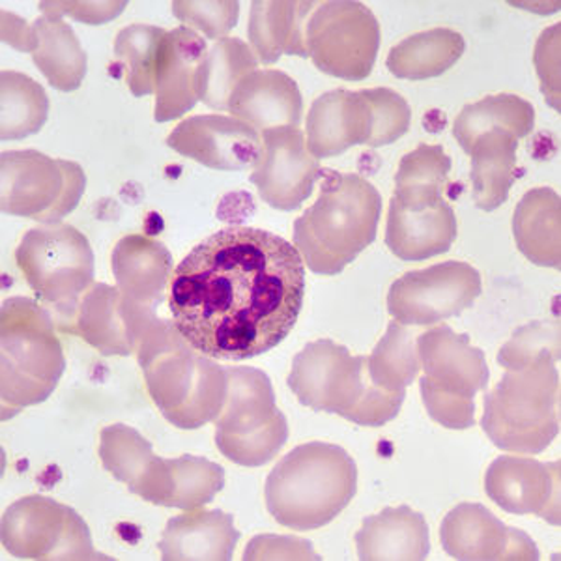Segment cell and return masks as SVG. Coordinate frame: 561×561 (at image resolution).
I'll use <instances>...</instances> for the list:
<instances>
[{"label":"cell","mask_w":561,"mask_h":561,"mask_svg":"<svg viewBox=\"0 0 561 561\" xmlns=\"http://www.w3.org/2000/svg\"><path fill=\"white\" fill-rule=\"evenodd\" d=\"M356 547L364 561L425 560L431 550L427 520L409 505L388 507L365 518L356 534Z\"/></svg>","instance_id":"4316f807"},{"label":"cell","mask_w":561,"mask_h":561,"mask_svg":"<svg viewBox=\"0 0 561 561\" xmlns=\"http://www.w3.org/2000/svg\"><path fill=\"white\" fill-rule=\"evenodd\" d=\"M167 145L216 171H243L259 161L262 137L234 116L197 115L180 122L167 137Z\"/></svg>","instance_id":"ac0fdd59"},{"label":"cell","mask_w":561,"mask_h":561,"mask_svg":"<svg viewBox=\"0 0 561 561\" xmlns=\"http://www.w3.org/2000/svg\"><path fill=\"white\" fill-rule=\"evenodd\" d=\"M2 39H4V44L12 45L20 51L33 53V25H26L25 21L20 18L2 12Z\"/></svg>","instance_id":"bcb514c9"},{"label":"cell","mask_w":561,"mask_h":561,"mask_svg":"<svg viewBox=\"0 0 561 561\" xmlns=\"http://www.w3.org/2000/svg\"><path fill=\"white\" fill-rule=\"evenodd\" d=\"M517 150L518 137L505 129L478 135L466 148L472 158L473 203L481 210H496L510 198L518 179Z\"/></svg>","instance_id":"f1b7e54d"},{"label":"cell","mask_w":561,"mask_h":561,"mask_svg":"<svg viewBox=\"0 0 561 561\" xmlns=\"http://www.w3.org/2000/svg\"><path fill=\"white\" fill-rule=\"evenodd\" d=\"M560 195L550 187L529 190L513 216V232L523 255L537 266L560 268Z\"/></svg>","instance_id":"f546056e"},{"label":"cell","mask_w":561,"mask_h":561,"mask_svg":"<svg viewBox=\"0 0 561 561\" xmlns=\"http://www.w3.org/2000/svg\"><path fill=\"white\" fill-rule=\"evenodd\" d=\"M288 388L298 401L362 427H382L401 412L407 391L391 393L370 380L367 357L352 356L332 339H320L294 357Z\"/></svg>","instance_id":"5b68a950"},{"label":"cell","mask_w":561,"mask_h":561,"mask_svg":"<svg viewBox=\"0 0 561 561\" xmlns=\"http://www.w3.org/2000/svg\"><path fill=\"white\" fill-rule=\"evenodd\" d=\"M447 554L462 561L539 560L536 542L523 529L510 528L481 504H460L440 528Z\"/></svg>","instance_id":"e0dca14e"},{"label":"cell","mask_w":561,"mask_h":561,"mask_svg":"<svg viewBox=\"0 0 561 561\" xmlns=\"http://www.w3.org/2000/svg\"><path fill=\"white\" fill-rule=\"evenodd\" d=\"M240 541L234 518L224 511H185L167 523L161 537L165 561H230Z\"/></svg>","instance_id":"d4e9b609"},{"label":"cell","mask_w":561,"mask_h":561,"mask_svg":"<svg viewBox=\"0 0 561 561\" xmlns=\"http://www.w3.org/2000/svg\"><path fill=\"white\" fill-rule=\"evenodd\" d=\"M34 65L44 73L53 89L73 92L87 76V53L76 31L62 18L42 15L33 23Z\"/></svg>","instance_id":"4dcf8cb0"},{"label":"cell","mask_w":561,"mask_h":561,"mask_svg":"<svg viewBox=\"0 0 561 561\" xmlns=\"http://www.w3.org/2000/svg\"><path fill=\"white\" fill-rule=\"evenodd\" d=\"M100 459L116 481L153 505H169L171 470L169 459L153 455L152 444L124 423L108 425L100 434Z\"/></svg>","instance_id":"44dd1931"},{"label":"cell","mask_w":561,"mask_h":561,"mask_svg":"<svg viewBox=\"0 0 561 561\" xmlns=\"http://www.w3.org/2000/svg\"><path fill=\"white\" fill-rule=\"evenodd\" d=\"M314 7V2H253L248 34L259 62L275 65L280 55L309 58L306 25Z\"/></svg>","instance_id":"83f0119b"},{"label":"cell","mask_w":561,"mask_h":561,"mask_svg":"<svg viewBox=\"0 0 561 561\" xmlns=\"http://www.w3.org/2000/svg\"><path fill=\"white\" fill-rule=\"evenodd\" d=\"M243 560H320L313 545L296 537L259 536L249 542Z\"/></svg>","instance_id":"7bdbcfd3"},{"label":"cell","mask_w":561,"mask_h":561,"mask_svg":"<svg viewBox=\"0 0 561 561\" xmlns=\"http://www.w3.org/2000/svg\"><path fill=\"white\" fill-rule=\"evenodd\" d=\"M373 111V140L370 148L388 147L407 134L412 121L410 105L391 89L365 90Z\"/></svg>","instance_id":"60d3db41"},{"label":"cell","mask_w":561,"mask_h":561,"mask_svg":"<svg viewBox=\"0 0 561 561\" xmlns=\"http://www.w3.org/2000/svg\"><path fill=\"white\" fill-rule=\"evenodd\" d=\"M457 238V217L446 201L410 210L391 197L386 225V245L401 261H427L446 253Z\"/></svg>","instance_id":"484cf974"},{"label":"cell","mask_w":561,"mask_h":561,"mask_svg":"<svg viewBox=\"0 0 561 561\" xmlns=\"http://www.w3.org/2000/svg\"><path fill=\"white\" fill-rule=\"evenodd\" d=\"M449 171L451 158L440 145H420L399 163L393 198L410 210L440 205Z\"/></svg>","instance_id":"d6a6232c"},{"label":"cell","mask_w":561,"mask_h":561,"mask_svg":"<svg viewBox=\"0 0 561 561\" xmlns=\"http://www.w3.org/2000/svg\"><path fill=\"white\" fill-rule=\"evenodd\" d=\"M357 491V468L343 447L309 442L275 465L266 479L270 515L296 531L322 528Z\"/></svg>","instance_id":"277c9868"},{"label":"cell","mask_w":561,"mask_h":561,"mask_svg":"<svg viewBox=\"0 0 561 561\" xmlns=\"http://www.w3.org/2000/svg\"><path fill=\"white\" fill-rule=\"evenodd\" d=\"M486 496L513 515H537L560 526V462L497 457L485 476Z\"/></svg>","instance_id":"d6986e66"},{"label":"cell","mask_w":561,"mask_h":561,"mask_svg":"<svg viewBox=\"0 0 561 561\" xmlns=\"http://www.w3.org/2000/svg\"><path fill=\"white\" fill-rule=\"evenodd\" d=\"M560 357L541 356L528 367L507 370L485 396L481 427L510 454L539 455L560 433Z\"/></svg>","instance_id":"52a82bcc"},{"label":"cell","mask_w":561,"mask_h":561,"mask_svg":"<svg viewBox=\"0 0 561 561\" xmlns=\"http://www.w3.org/2000/svg\"><path fill=\"white\" fill-rule=\"evenodd\" d=\"M0 137L20 140L38 134L49 116V98L42 84L20 71L0 73Z\"/></svg>","instance_id":"d590c367"},{"label":"cell","mask_w":561,"mask_h":561,"mask_svg":"<svg viewBox=\"0 0 561 561\" xmlns=\"http://www.w3.org/2000/svg\"><path fill=\"white\" fill-rule=\"evenodd\" d=\"M306 47L320 71L364 81L377 62L380 25L362 2H322L307 21Z\"/></svg>","instance_id":"4fadbf2b"},{"label":"cell","mask_w":561,"mask_h":561,"mask_svg":"<svg viewBox=\"0 0 561 561\" xmlns=\"http://www.w3.org/2000/svg\"><path fill=\"white\" fill-rule=\"evenodd\" d=\"M421 397L428 415L442 427L465 431L476 423V396L489 386L485 354L468 335L436 325L417 337Z\"/></svg>","instance_id":"ba28073f"},{"label":"cell","mask_w":561,"mask_h":561,"mask_svg":"<svg viewBox=\"0 0 561 561\" xmlns=\"http://www.w3.org/2000/svg\"><path fill=\"white\" fill-rule=\"evenodd\" d=\"M462 34L451 28H433L402 39L388 55V70L399 79L421 81L451 70L465 55Z\"/></svg>","instance_id":"1f68e13d"},{"label":"cell","mask_w":561,"mask_h":561,"mask_svg":"<svg viewBox=\"0 0 561 561\" xmlns=\"http://www.w3.org/2000/svg\"><path fill=\"white\" fill-rule=\"evenodd\" d=\"M65 369V351L47 309L23 296L4 300L0 311L2 420L47 401Z\"/></svg>","instance_id":"8992f818"},{"label":"cell","mask_w":561,"mask_h":561,"mask_svg":"<svg viewBox=\"0 0 561 561\" xmlns=\"http://www.w3.org/2000/svg\"><path fill=\"white\" fill-rule=\"evenodd\" d=\"M227 111L256 131L300 128L304 98L298 83L285 71L255 70L232 90Z\"/></svg>","instance_id":"603a6c76"},{"label":"cell","mask_w":561,"mask_h":561,"mask_svg":"<svg viewBox=\"0 0 561 561\" xmlns=\"http://www.w3.org/2000/svg\"><path fill=\"white\" fill-rule=\"evenodd\" d=\"M307 150L328 160L357 145L370 147L373 111L365 90H332L314 100L306 122Z\"/></svg>","instance_id":"ffe728a7"},{"label":"cell","mask_w":561,"mask_h":561,"mask_svg":"<svg viewBox=\"0 0 561 561\" xmlns=\"http://www.w3.org/2000/svg\"><path fill=\"white\" fill-rule=\"evenodd\" d=\"M382 197L359 174L322 171L320 195L294 224V242L307 268L337 275L377 238Z\"/></svg>","instance_id":"3957f363"},{"label":"cell","mask_w":561,"mask_h":561,"mask_svg":"<svg viewBox=\"0 0 561 561\" xmlns=\"http://www.w3.org/2000/svg\"><path fill=\"white\" fill-rule=\"evenodd\" d=\"M536 126V108L515 94H494L481 102L466 105L454 124L455 139L462 150L472 145L478 135L505 129L518 139L528 137Z\"/></svg>","instance_id":"836d02e7"},{"label":"cell","mask_w":561,"mask_h":561,"mask_svg":"<svg viewBox=\"0 0 561 561\" xmlns=\"http://www.w3.org/2000/svg\"><path fill=\"white\" fill-rule=\"evenodd\" d=\"M262 150L249 180L266 205L293 211L311 197L322 179L319 160L307 150L304 131L296 126L262 131Z\"/></svg>","instance_id":"2e32d148"},{"label":"cell","mask_w":561,"mask_h":561,"mask_svg":"<svg viewBox=\"0 0 561 561\" xmlns=\"http://www.w3.org/2000/svg\"><path fill=\"white\" fill-rule=\"evenodd\" d=\"M481 288V275L470 264L440 262L399 277L389 288L388 311L399 324L436 325L465 313Z\"/></svg>","instance_id":"5bb4252c"},{"label":"cell","mask_w":561,"mask_h":561,"mask_svg":"<svg viewBox=\"0 0 561 561\" xmlns=\"http://www.w3.org/2000/svg\"><path fill=\"white\" fill-rule=\"evenodd\" d=\"M0 174L2 211L42 225L58 224L76 210L87 187L83 167L38 150L2 152Z\"/></svg>","instance_id":"8fae6325"},{"label":"cell","mask_w":561,"mask_h":561,"mask_svg":"<svg viewBox=\"0 0 561 561\" xmlns=\"http://www.w3.org/2000/svg\"><path fill=\"white\" fill-rule=\"evenodd\" d=\"M126 8V2H42L39 10L44 15H70L73 20L89 25H102L115 20Z\"/></svg>","instance_id":"ee69618b"},{"label":"cell","mask_w":561,"mask_h":561,"mask_svg":"<svg viewBox=\"0 0 561 561\" xmlns=\"http://www.w3.org/2000/svg\"><path fill=\"white\" fill-rule=\"evenodd\" d=\"M2 547L20 560H105L94 549L89 526L53 497H21L2 515Z\"/></svg>","instance_id":"7c38bea8"},{"label":"cell","mask_w":561,"mask_h":561,"mask_svg":"<svg viewBox=\"0 0 561 561\" xmlns=\"http://www.w3.org/2000/svg\"><path fill=\"white\" fill-rule=\"evenodd\" d=\"M15 262L39 300L71 319L77 304L94 285V253L83 232L66 224H47L26 230L15 251Z\"/></svg>","instance_id":"30bf717a"},{"label":"cell","mask_w":561,"mask_h":561,"mask_svg":"<svg viewBox=\"0 0 561 561\" xmlns=\"http://www.w3.org/2000/svg\"><path fill=\"white\" fill-rule=\"evenodd\" d=\"M165 33L160 26L131 25L116 36L115 55L121 60L134 96L142 98L156 92V68Z\"/></svg>","instance_id":"74e56055"},{"label":"cell","mask_w":561,"mask_h":561,"mask_svg":"<svg viewBox=\"0 0 561 561\" xmlns=\"http://www.w3.org/2000/svg\"><path fill=\"white\" fill-rule=\"evenodd\" d=\"M158 319L156 307L135 304L118 287L94 283L62 330L84 339L102 356L126 357L137 352L140 339Z\"/></svg>","instance_id":"9a60e30c"},{"label":"cell","mask_w":561,"mask_h":561,"mask_svg":"<svg viewBox=\"0 0 561 561\" xmlns=\"http://www.w3.org/2000/svg\"><path fill=\"white\" fill-rule=\"evenodd\" d=\"M206 53V39L187 26L165 33L156 68V122L176 121L197 105L198 71Z\"/></svg>","instance_id":"7402d4cb"},{"label":"cell","mask_w":561,"mask_h":561,"mask_svg":"<svg viewBox=\"0 0 561 561\" xmlns=\"http://www.w3.org/2000/svg\"><path fill=\"white\" fill-rule=\"evenodd\" d=\"M135 356L153 404L174 427H205L224 409L227 367L195 351L173 320H156L140 339Z\"/></svg>","instance_id":"7a4b0ae2"},{"label":"cell","mask_w":561,"mask_h":561,"mask_svg":"<svg viewBox=\"0 0 561 561\" xmlns=\"http://www.w3.org/2000/svg\"><path fill=\"white\" fill-rule=\"evenodd\" d=\"M547 354L560 357L558 325L531 322L517 330L511 341L502 346L497 354V364L507 370L524 369Z\"/></svg>","instance_id":"ab89813d"},{"label":"cell","mask_w":561,"mask_h":561,"mask_svg":"<svg viewBox=\"0 0 561 561\" xmlns=\"http://www.w3.org/2000/svg\"><path fill=\"white\" fill-rule=\"evenodd\" d=\"M417 337L420 332L414 325L391 322L375 351L367 357L370 380L378 388L399 393L407 391L409 386L420 377L421 362L417 352Z\"/></svg>","instance_id":"8d00e7d4"},{"label":"cell","mask_w":561,"mask_h":561,"mask_svg":"<svg viewBox=\"0 0 561 561\" xmlns=\"http://www.w3.org/2000/svg\"><path fill=\"white\" fill-rule=\"evenodd\" d=\"M169 470L171 496L167 507L201 510L224 491L225 470L211 460L184 455L180 459H169Z\"/></svg>","instance_id":"f35d334b"},{"label":"cell","mask_w":561,"mask_h":561,"mask_svg":"<svg viewBox=\"0 0 561 561\" xmlns=\"http://www.w3.org/2000/svg\"><path fill=\"white\" fill-rule=\"evenodd\" d=\"M116 287L140 306L158 307L173 279V255L156 238L128 234L113 249Z\"/></svg>","instance_id":"cb8c5ba5"},{"label":"cell","mask_w":561,"mask_h":561,"mask_svg":"<svg viewBox=\"0 0 561 561\" xmlns=\"http://www.w3.org/2000/svg\"><path fill=\"white\" fill-rule=\"evenodd\" d=\"M304 296L306 264L293 243L268 230L230 227L176 266L169 309L195 351L242 362L287 339Z\"/></svg>","instance_id":"6da1fadb"},{"label":"cell","mask_w":561,"mask_h":561,"mask_svg":"<svg viewBox=\"0 0 561 561\" xmlns=\"http://www.w3.org/2000/svg\"><path fill=\"white\" fill-rule=\"evenodd\" d=\"M560 31V25L547 28L539 38L536 47V66L541 77L542 90L547 94V100L552 103V107L560 108V83H558V60H560V51H556L552 58H549L550 42L554 38V34Z\"/></svg>","instance_id":"f6af8a7d"},{"label":"cell","mask_w":561,"mask_h":561,"mask_svg":"<svg viewBox=\"0 0 561 561\" xmlns=\"http://www.w3.org/2000/svg\"><path fill=\"white\" fill-rule=\"evenodd\" d=\"M229 389L216 423V446L234 465H268L288 440V423L275 404L272 380L255 367H227Z\"/></svg>","instance_id":"9c48e42d"},{"label":"cell","mask_w":561,"mask_h":561,"mask_svg":"<svg viewBox=\"0 0 561 561\" xmlns=\"http://www.w3.org/2000/svg\"><path fill=\"white\" fill-rule=\"evenodd\" d=\"M174 18L187 28L201 31L206 38L224 39L237 26L238 2H174Z\"/></svg>","instance_id":"b9f144b4"},{"label":"cell","mask_w":561,"mask_h":561,"mask_svg":"<svg viewBox=\"0 0 561 561\" xmlns=\"http://www.w3.org/2000/svg\"><path fill=\"white\" fill-rule=\"evenodd\" d=\"M255 70H259V58L245 42L219 39L208 49L201 65L198 100L216 111H227L232 90Z\"/></svg>","instance_id":"e575fe53"}]
</instances>
